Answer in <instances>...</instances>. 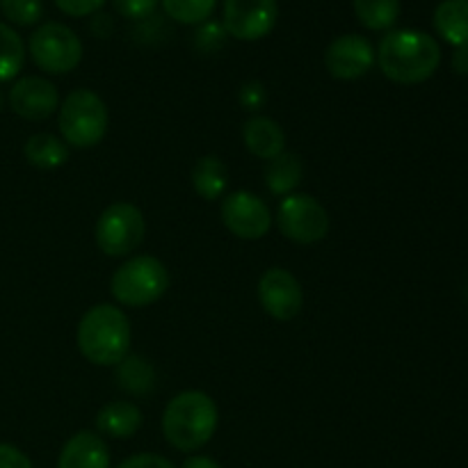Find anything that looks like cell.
Wrapping results in <instances>:
<instances>
[{"mask_svg":"<svg viewBox=\"0 0 468 468\" xmlns=\"http://www.w3.org/2000/svg\"><path fill=\"white\" fill-rule=\"evenodd\" d=\"M265 99H268V91H265L263 82L250 80L240 87V103L247 110H261L263 108Z\"/></svg>","mask_w":468,"mask_h":468,"instance_id":"f546056e","label":"cell"},{"mask_svg":"<svg viewBox=\"0 0 468 468\" xmlns=\"http://www.w3.org/2000/svg\"><path fill=\"white\" fill-rule=\"evenodd\" d=\"M55 5H58L59 12H64L67 16L82 18L91 16V14H99L101 7L105 5V0H55Z\"/></svg>","mask_w":468,"mask_h":468,"instance_id":"83f0119b","label":"cell"},{"mask_svg":"<svg viewBox=\"0 0 468 468\" xmlns=\"http://www.w3.org/2000/svg\"><path fill=\"white\" fill-rule=\"evenodd\" d=\"M144 213L131 201H114L96 219V247L110 259H128L135 254L144 242Z\"/></svg>","mask_w":468,"mask_h":468,"instance_id":"8992f818","label":"cell"},{"mask_svg":"<svg viewBox=\"0 0 468 468\" xmlns=\"http://www.w3.org/2000/svg\"><path fill=\"white\" fill-rule=\"evenodd\" d=\"M5 103H7V96H5V94H3V90H0V112H3Z\"/></svg>","mask_w":468,"mask_h":468,"instance_id":"836d02e7","label":"cell"},{"mask_svg":"<svg viewBox=\"0 0 468 468\" xmlns=\"http://www.w3.org/2000/svg\"><path fill=\"white\" fill-rule=\"evenodd\" d=\"M114 378L117 387L133 398H146L155 387V368L142 355H128L114 366Z\"/></svg>","mask_w":468,"mask_h":468,"instance_id":"44dd1931","label":"cell"},{"mask_svg":"<svg viewBox=\"0 0 468 468\" xmlns=\"http://www.w3.org/2000/svg\"><path fill=\"white\" fill-rule=\"evenodd\" d=\"M0 468H35L21 448L0 441Z\"/></svg>","mask_w":468,"mask_h":468,"instance_id":"4dcf8cb0","label":"cell"},{"mask_svg":"<svg viewBox=\"0 0 468 468\" xmlns=\"http://www.w3.org/2000/svg\"><path fill=\"white\" fill-rule=\"evenodd\" d=\"M69 154L71 149L67 146V142L53 133H35L23 144V158L27 160V165H32L35 169H44V172L62 167L69 160Z\"/></svg>","mask_w":468,"mask_h":468,"instance_id":"ffe728a7","label":"cell"},{"mask_svg":"<svg viewBox=\"0 0 468 468\" xmlns=\"http://www.w3.org/2000/svg\"><path fill=\"white\" fill-rule=\"evenodd\" d=\"M181 468H222V464L208 455H190L183 462Z\"/></svg>","mask_w":468,"mask_h":468,"instance_id":"1f68e13d","label":"cell"},{"mask_svg":"<svg viewBox=\"0 0 468 468\" xmlns=\"http://www.w3.org/2000/svg\"><path fill=\"white\" fill-rule=\"evenodd\" d=\"M375 67V46L368 37L347 32L336 37L324 50V69L332 78L352 82L364 78Z\"/></svg>","mask_w":468,"mask_h":468,"instance_id":"7c38bea8","label":"cell"},{"mask_svg":"<svg viewBox=\"0 0 468 468\" xmlns=\"http://www.w3.org/2000/svg\"><path fill=\"white\" fill-rule=\"evenodd\" d=\"M434 30L452 48H468V0H443L434 9Z\"/></svg>","mask_w":468,"mask_h":468,"instance_id":"d6986e66","label":"cell"},{"mask_svg":"<svg viewBox=\"0 0 468 468\" xmlns=\"http://www.w3.org/2000/svg\"><path fill=\"white\" fill-rule=\"evenodd\" d=\"M0 9L9 23L26 27L41 21L44 3L41 0H0Z\"/></svg>","mask_w":468,"mask_h":468,"instance_id":"d4e9b609","label":"cell"},{"mask_svg":"<svg viewBox=\"0 0 468 468\" xmlns=\"http://www.w3.org/2000/svg\"><path fill=\"white\" fill-rule=\"evenodd\" d=\"M112 3H114V9H117L123 18H131V21H144V18L154 16L160 0H112Z\"/></svg>","mask_w":468,"mask_h":468,"instance_id":"484cf974","label":"cell"},{"mask_svg":"<svg viewBox=\"0 0 468 468\" xmlns=\"http://www.w3.org/2000/svg\"><path fill=\"white\" fill-rule=\"evenodd\" d=\"M242 142L254 158L265 160V163L286 151V133H283L282 123L272 117H263V114H254L247 119L242 126Z\"/></svg>","mask_w":468,"mask_h":468,"instance_id":"9a60e30c","label":"cell"},{"mask_svg":"<svg viewBox=\"0 0 468 468\" xmlns=\"http://www.w3.org/2000/svg\"><path fill=\"white\" fill-rule=\"evenodd\" d=\"M110 112L94 90H73L59 101L58 128L69 149H94L108 135Z\"/></svg>","mask_w":468,"mask_h":468,"instance_id":"277c9868","label":"cell"},{"mask_svg":"<svg viewBox=\"0 0 468 468\" xmlns=\"http://www.w3.org/2000/svg\"><path fill=\"white\" fill-rule=\"evenodd\" d=\"M165 14L183 26H201L210 21L218 0H160Z\"/></svg>","mask_w":468,"mask_h":468,"instance_id":"cb8c5ba5","label":"cell"},{"mask_svg":"<svg viewBox=\"0 0 468 468\" xmlns=\"http://www.w3.org/2000/svg\"><path fill=\"white\" fill-rule=\"evenodd\" d=\"M265 187L272 192L274 197H288L300 187L302 178H304V160L295 151H283L277 158L268 160L263 169Z\"/></svg>","mask_w":468,"mask_h":468,"instance_id":"e0dca14e","label":"cell"},{"mask_svg":"<svg viewBox=\"0 0 468 468\" xmlns=\"http://www.w3.org/2000/svg\"><path fill=\"white\" fill-rule=\"evenodd\" d=\"M452 71L460 76H468V48H455L452 53Z\"/></svg>","mask_w":468,"mask_h":468,"instance_id":"d6a6232c","label":"cell"},{"mask_svg":"<svg viewBox=\"0 0 468 468\" xmlns=\"http://www.w3.org/2000/svg\"><path fill=\"white\" fill-rule=\"evenodd\" d=\"M58 468H110V448L99 432L80 430L64 441Z\"/></svg>","mask_w":468,"mask_h":468,"instance_id":"5bb4252c","label":"cell"},{"mask_svg":"<svg viewBox=\"0 0 468 468\" xmlns=\"http://www.w3.org/2000/svg\"><path fill=\"white\" fill-rule=\"evenodd\" d=\"M7 105L16 117L26 122H46L58 114L59 91L48 78L23 76L9 87Z\"/></svg>","mask_w":468,"mask_h":468,"instance_id":"4fadbf2b","label":"cell"},{"mask_svg":"<svg viewBox=\"0 0 468 468\" xmlns=\"http://www.w3.org/2000/svg\"><path fill=\"white\" fill-rule=\"evenodd\" d=\"M356 18L364 27L375 32H388L400 18V0H352Z\"/></svg>","mask_w":468,"mask_h":468,"instance_id":"7402d4cb","label":"cell"},{"mask_svg":"<svg viewBox=\"0 0 468 468\" xmlns=\"http://www.w3.org/2000/svg\"><path fill=\"white\" fill-rule=\"evenodd\" d=\"M169 270L151 254L128 256L110 279V292L114 302L126 309H144L155 304L169 291Z\"/></svg>","mask_w":468,"mask_h":468,"instance_id":"5b68a950","label":"cell"},{"mask_svg":"<svg viewBox=\"0 0 468 468\" xmlns=\"http://www.w3.org/2000/svg\"><path fill=\"white\" fill-rule=\"evenodd\" d=\"M219 218L231 236L250 242L268 236L274 224L268 201L250 190L227 192L219 204Z\"/></svg>","mask_w":468,"mask_h":468,"instance_id":"9c48e42d","label":"cell"},{"mask_svg":"<svg viewBox=\"0 0 468 468\" xmlns=\"http://www.w3.org/2000/svg\"><path fill=\"white\" fill-rule=\"evenodd\" d=\"M375 64L396 85H420L437 73L441 46L423 30H388L375 48Z\"/></svg>","mask_w":468,"mask_h":468,"instance_id":"6da1fadb","label":"cell"},{"mask_svg":"<svg viewBox=\"0 0 468 468\" xmlns=\"http://www.w3.org/2000/svg\"><path fill=\"white\" fill-rule=\"evenodd\" d=\"M261 309L279 323L297 318L304 309V288L300 279L286 268H268L256 286Z\"/></svg>","mask_w":468,"mask_h":468,"instance_id":"8fae6325","label":"cell"},{"mask_svg":"<svg viewBox=\"0 0 468 468\" xmlns=\"http://www.w3.org/2000/svg\"><path fill=\"white\" fill-rule=\"evenodd\" d=\"M277 0H224L222 27L238 41H259L274 30Z\"/></svg>","mask_w":468,"mask_h":468,"instance_id":"30bf717a","label":"cell"},{"mask_svg":"<svg viewBox=\"0 0 468 468\" xmlns=\"http://www.w3.org/2000/svg\"><path fill=\"white\" fill-rule=\"evenodd\" d=\"M26 64V44L7 23H0V85L14 80Z\"/></svg>","mask_w":468,"mask_h":468,"instance_id":"603a6c76","label":"cell"},{"mask_svg":"<svg viewBox=\"0 0 468 468\" xmlns=\"http://www.w3.org/2000/svg\"><path fill=\"white\" fill-rule=\"evenodd\" d=\"M192 187L204 201H222L229 190V167L219 155H201L190 172Z\"/></svg>","mask_w":468,"mask_h":468,"instance_id":"ac0fdd59","label":"cell"},{"mask_svg":"<svg viewBox=\"0 0 468 468\" xmlns=\"http://www.w3.org/2000/svg\"><path fill=\"white\" fill-rule=\"evenodd\" d=\"M224 37H227V32H224L222 23L206 21V23H201L199 30H197L195 41H197V46H199V48L215 50V48H219V46L224 44Z\"/></svg>","mask_w":468,"mask_h":468,"instance_id":"4316f807","label":"cell"},{"mask_svg":"<svg viewBox=\"0 0 468 468\" xmlns=\"http://www.w3.org/2000/svg\"><path fill=\"white\" fill-rule=\"evenodd\" d=\"M274 224L286 240L295 245H315L329 236L332 219L327 208L306 192H292L279 201Z\"/></svg>","mask_w":468,"mask_h":468,"instance_id":"ba28073f","label":"cell"},{"mask_svg":"<svg viewBox=\"0 0 468 468\" xmlns=\"http://www.w3.org/2000/svg\"><path fill=\"white\" fill-rule=\"evenodd\" d=\"M160 425L174 451L197 452L218 432V402L206 391H181L167 402Z\"/></svg>","mask_w":468,"mask_h":468,"instance_id":"3957f363","label":"cell"},{"mask_svg":"<svg viewBox=\"0 0 468 468\" xmlns=\"http://www.w3.org/2000/svg\"><path fill=\"white\" fill-rule=\"evenodd\" d=\"M80 355L94 366H117L131 355L133 329L126 311L101 302L82 314L76 329Z\"/></svg>","mask_w":468,"mask_h":468,"instance_id":"7a4b0ae2","label":"cell"},{"mask_svg":"<svg viewBox=\"0 0 468 468\" xmlns=\"http://www.w3.org/2000/svg\"><path fill=\"white\" fill-rule=\"evenodd\" d=\"M117 468H176L167 457L155 455V452H137L126 457Z\"/></svg>","mask_w":468,"mask_h":468,"instance_id":"f1b7e54d","label":"cell"},{"mask_svg":"<svg viewBox=\"0 0 468 468\" xmlns=\"http://www.w3.org/2000/svg\"><path fill=\"white\" fill-rule=\"evenodd\" d=\"M144 416L131 400H112L103 405L96 414V432L103 439H131L140 432Z\"/></svg>","mask_w":468,"mask_h":468,"instance_id":"2e32d148","label":"cell"},{"mask_svg":"<svg viewBox=\"0 0 468 468\" xmlns=\"http://www.w3.org/2000/svg\"><path fill=\"white\" fill-rule=\"evenodd\" d=\"M27 53L39 71L48 76H64L76 71L85 50L76 30L59 21H48L35 27L27 39Z\"/></svg>","mask_w":468,"mask_h":468,"instance_id":"52a82bcc","label":"cell"}]
</instances>
